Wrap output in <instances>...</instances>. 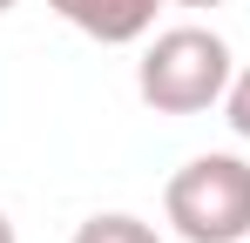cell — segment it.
<instances>
[{"label":"cell","instance_id":"cell-8","mask_svg":"<svg viewBox=\"0 0 250 243\" xmlns=\"http://www.w3.org/2000/svg\"><path fill=\"white\" fill-rule=\"evenodd\" d=\"M14 7H21V0H0V14H14Z\"/></svg>","mask_w":250,"mask_h":243},{"label":"cell","instance_id":"cell-3","mask_svg":"<svg viewBox=\"0 0 250 243\" xmlns=\"http://www.w3.org/2000/svg\"><path fill=\"white\" fill-rule=\"evenodd\" d=\"M75 34L102 40V47H128V40H142L156 27V7L163 0H47Z\"/></svg>","mask_w":250,"mask_h":243},{"label":"cell","instance_id":"cell-7","mask_svg":"<svg viewBox=\"0 0 250 243\" xmlns=\"http://www.w3.org/2000/svg\"><path fill=\"white\" fill-rule=\"evenodd\" d=\"M163 7H223V0H163Z\"/></svg>","mask_w":250,"mask_h":243},{"label":"cell","instance_id":"cell-5","mask_svg":"<svg viewBox=\"0 0 250 243\" xmlns=\"http://www.w3.org/2000/svg\"><path fill=\"white\" fill-rule=\"evenodd\" d=\"M223 122H230V128H237V135L250 142V68H237V75H230V95H223Z\"/></svg>","mask_w":250,"mask_h":243},{"label":"cell","instance_id":"cell-4","mask_svg":"<svg viewBox=\"0 0 250 243\" xmlns=\"http://www.w3.org/2000/svg\"><path fill=\"white\" fill-rule=\"evenodd\" d=\"M68 243H163V230L142 223V216H128V209H102V216L75 223V237H68Z\"/></svg>","mask_w":250,"mask_h":243},{"label":"cell","instance_id":"cell-1","mask_svg":"<svg viewBox=\"0 0 250 243\" xmlns=\"http://www.w3.org/2000/svg\"><path fill=\"white\" fill-rule=\"evenodd\" d=\"M230 40L209 27H163L135 61V95L156 115H209L230 95Z\"/></svg>","mask_w":250,"mask_h":243},{"label":"cell","instance_id":"cell-6","mask_svg":"<svg viewBox=\"0 0 250 243\" xmlns=\"http://www.w3.org/2000/svg\"><path fill=\"white\" fill-rule=\"evenodd\" d=\"M0 243H21V237H14V216H7V209H0Z\"/></svg>","mask_w":250,"mask_h":243},{"label":"cell","instance_id":"cell-2","mask_svg":"<svg viewBox=\"0 0 250 243\" xmlns=\"http://www.w3.org/2000/svg\"><path fill=\"white\" fill-rule=\"evenodd\" d=\"M163 216L183 243H250V162L230 149L189 156L163 189Z\"/></svg>","mask_w":250,"mask_h":243}]
</instances>
